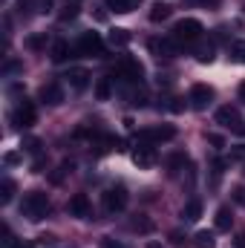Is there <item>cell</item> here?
<instances>
[{"label":"cell","mask_w":245,"mask_h":248,"mask_svg":"<svg viewBox=\"0 0 245 248\" xmlns=\"http://www.w3.org/2000/svg\"><path fill=\"white\" fill-rule=\"evenodd\" d=\"M20 211H23V217H29L32 222L44 219V217L49 214V199H46V193H41V190L26 193L23 202H20Z\"/></svg>","instance_id":"1"},{"label":"cell","mask_w":245,"mask_h":248,"mask_svg":"<svg viewBox=\"0 0 245 248\" xmlns=\"http://www.w3.org/2000/svg\"><path fill=\"white\" fill-rule=\"evenodd\" d=\"M202 23L196 20V17H184V20H179L176 26H173V38L176 41H184V44H193V41H199L202 38Z\"/></svg>","instance_id":"2"},{"label":"cell","mask_w":245,"mask_h":248,"mask_svg":"<svg viewBox=\"0 0 245 248\" xmlns=\"http://www.w3.org/2000/svg\"><path fill=\"white\" fill-rule=\"evenodd\" d=\"M75 52H78V55H87V58L104 55V41H101V35H98V32H84V35L78 38V44H75Z\"/></svg>","instance_id":"3"},{"label":"cell","mask_w":245,"mask_h":248,"mask_svg":"<svg viewBox=\"0 0 245 248\" xmlns=\"http://www.w3.org/2000/svg\"><path fill=\"white\" fill-rule=\"evenodd\" d=\"M170 139H176V127H170V124L150 127V130H138V136H136L138 144H156V141H170Z\"/></svg>","instance_id":"4"},{"label":"cell","mask_w":245,"mask_h":248,"mask_svg":"<svg viewBox=\"0 0 245 248\" xmlns=\"http://www.w3.org/2000/svg\"><path fill=\"white\" fill-rule=\"evenodd\" d=\"M127 199H130V193H127L124 185L107 187L104 190V208H107V214H122L124 208H127Z\"/></svg>","instance_id":"5"},{"label":"cell","mask_w":245,"mask_h":248,"mask_svg":"<svg viewBox=\"0 0 245 248\" xmlns=\"http://www.w3.org/2000/svg\"><path fill=\"white\" fill-rule=\"evenodd\" d=\"M216 124L228 127L231 133H245L243 116H240V110H237V107H231V104H225V107H219V110H216Z\"/></svg>","instance_id":"6"},{"label":"cell","mask_w":245,"mask_h":248,"mask_svg":"<svg viewBox=\"0 0 245 248\" xmlns=\"http://www.w3.org/2000/svg\"><path fill=\"white\" fill-rule=\"evenodd\" d=\"M38 119V113H35V104L29 101V98H20L17 104H15V110H12V124H17V127H32Z\"/></svg>","instance_id":"7"},{"label":"cell","mask_w":245,"mask_h":248,"mask_svg":"<svg viewBox=\"0 0 245 248\" xmlns=\"http://www.w3.org/2000/svg\"><path fill=\"white\" fill-rule=\"evenodd\" d=\"M187 101H190L193 110H208V104L214 101V90H211L208 84H196V87H190Z\"/></svg>","instance_id":"8"},{"label":"cell","mask_w":245,"mask_h":248,"mask_svg":"<svg viewBox=\"0 0 245 248\" xmlns=\"http://www.w3.org/2000/svg\"><path fill=\"white\" fill-rule=\"evenodd\" d=\"M133 162H136L138 168H153V165H156V150H153V144H138V147L133 150Z\"/></svg>","instance_id":"9"},{"label":"cell","mask_w":245,"mask_h":248,"mask_svg":"<svg viewBox=\"0 0 245 248\" xmlns=\"http://www.w3.org/2000/svg\"><path fill=\"white\" fill-rule=\"evenodd\" d=\"M119 72H122L124 78H130V81H141V78H144V66L136 61V58H130V55H127V58L122 61Z\"/></svg>","instance_id":"10"},{"label":"cell","mask_w":245,"mask_h":248,"mask_svg":"<svg viewBox=\"0 0 245 248\" xmlns=\"http://www.w3.org/2000/svg\"><path fill=\"white\" fill-rule=\"evenodd\" d=\"M41 101H44V104H52V107L61 104L63 101V90L58 87V84H44V87H41Z\"/></svg>","instance_id":"11"},{"label":"cell","mask_w":245,"mask_h":248,"mask_svg":"<svg viewBox=\"0 0 245 248\" xmlns=\"http://www.w3.org/2000/svg\"><path fill=\"white\" fill-rule=\"evenodd\" d=\"M69 214L72 217H90V199H87V193H75L69 199Z\"/></svg>","instance_id":"12"},{"label":"cell","mask_w":245,"mask_h":248,"mask_svg":"<svg viewBox=\"0 0 245 248\" xmlns=\"http://www.w3.org/2000/svg\"><path fill=\"white\" fill-rule=\"evenodd\" d=\"M66 78H69L72 90H87V84H90V72H87V69H81V66L69 69V72H66Z\"/></svg>","instance_id":"13"},{"label":"cell","mask_w":245,"mask_h":248,"mask_svg":"<svg viewBox=\"0 0 245 248\" xmlns=\"http://www.w3.org/2000/svg\"><path fill=\"white\" fill-rule=\"evenodd\" d=\"M150 49H156L159 55H176V44L170 41V38H162V41H150Z\"/></svg>","instance_id":"14"},{"label":"cell","mask_w":245,"mask_h":248,"mask_svg":"<svg viewBox=\"0 0 245 248\" xmlns=\"http://www.w3.org/2000/svg\"><path fill=\"white\" fill-rule=\"evenodd\" d=\"M107 3V9H113L116 15H127V12H133L136 9V3L138 0H104Z\"/></svg>","instance_id":"15"},{"label":"cell","mask_w":245,"mask_h":248,"mask_svg":"<svg viewBox=\"0 0 245 248\" xmlns=\"http://www.w3.org/2000/svg\"><path fill=\"white\" fill-rule=\"evenodd\" d=\"M193 246H196V248H216V237H214L211 231H196Z\"/></svg>","instance_id":"16"},{"label":"cell","mask_w":245,"mask_h":248,"mask_svg":"<svg viewBox=\"0 0 245 248\" xmlns=\"http://www.w3.org/2000/svg\"><path fill=\"white\" fill-rule=\"evenodd\" d=\"M182 217L187 219V222H193V219H199V217H202V202H199V199H190V202L184 205Z\"/></svg>","instance_id":"17"},{"label":"cell","mask_w":245,"mask_h":248,"mask_svg":"<svg viewBox=\"0 0 245 248\" xmlns=\"http://www.w3.org/2000/svg\"><path fill=\"white\" fill-rule=\"evenodd\" d=\"M168 17H170V6H168V3H153V9H150V20L159 23V20H168Z\"/></svg>","instance_id":"18"},{"label":"cell","mask_w":245,"mask_h":248,"mask_svg":"<svg viewBox=\"0 0 245 248\" xmlns=\"http://www.w3.org/2000/svg\"><path fill=\"white\" fill-rule=\"evenodd\" d=\"M231 222H234L231 208H219V211H216V228H219V231H231Z\"/></svg>","instance_id":"19"},{"label":"cell","mask_w":245,"mask_h":248,"mask_svg":"<svg viewBox=\"0 0 245 248\" xmlns=\"http://www.w3.org/2000/svg\"><path fill=\"white\" fill-rule=\"evenodd\" d=\"M110 44L113 46H127L130 44V32L127 29H110Z\"/></svg>","instance_id":"20"},{"label":"cell","mask_w":245,"mask_h":248,"mask_svg":"<svg viewBox=\"0 0 245 248\" xmlns=\"http://www.w3.org/2000/svg\"><path fill=\"white\" fill-rule=\"evenodd\" d=\"M69 52H72V49H69V44H63V41H58V44L52 46V61H55V63L66 61V58H69Z\"/></svg>","instance_id":"21"},{"label":"cell","mask_w":245,"mask_h":248,"mask_svg":"<svg viewBox=\"0 0 245 248\" xmlns=\"http://www.w3.org/2000/svg\"><path fill=\"white\" fill-rule=\"evenodd\" d=\"M130 231L150 234V231H153V222H150V219H144V217H136V219H130Z\"/></svg>","instance_id":"22"},{"label":"cell","mask_w":245,"mask_h":248,"mask_svg":"<svg viewBox=\"0 0 245 248\" xmlns=\"http://www.w3.org/2000/svg\"><path fill=\"white\" fill-rule=\"evenodd\" d=\"M12 196H15V182H12V179H3V185H0V202L9 205Z\"/></svg>","instance_id":"23"},{"label":"cell","mask_w":245,"mask_h":248,"mask_svg":"<svg viewBox=\"0 0 245 248\" xmlns=\"http://www.w3.org/2000/svg\"><path fill=\"white\" fill-rule=\"evenodd\" d=\"M231 58L245 63V41H234V44H231Z\"/></svg>","instance_id":"24"},{"label":"cell","mask_w":245,"mask_h":248,"mask_svg":"<svg viewBox=\"0 0 245 248\" xmlns=\"http://www.w3.org/2000/svg\"><path fill=\"white\" fill-rule=\"evenodd\" d=\"M196 61L199 63H211L214 61V46H211V44H208V46H199V49H196Z\"/></svg>","instance_id":"25"},{"label":"cell","mask_w":245,"mask_h":248,"mask_svg":"<svg viewBox=\"0 0 245 248\" xmlns=\"http://www.w3.org/2000/svg\"><path fill=\"white\" fill-rule=\"evenodd\" d=\"M95 93H98V98H101V101H107V98H110V81H107V78H101V81H98V87H95Z\"/></svg>","instance_id":"26"},{"label":"cell","mask_w":245,"mask_h":248,"mask_svg":"<svg viewBox=\"0 0 245 248\" xmlns=\"http://www.w3.org/2000/svg\"><path fill=\"white\" fill-rule=\"evenodd\" d=\"M23 147H26L29 153H35V156L41 153V141H38V139H32V136H26V139H23Z\"/></svg>","instance_id":"27"},{"label":"cell","mask_w":245,"mask_h":248,"mask_svg":"<svg viewBox=\"0 0 245 248\" xmlns=\"http://www.w3.org/2000/svg\"><path fill=\"white\" fill-rule=\"evenodd\" d=\"M17 12H20L23 17H29V15H32V0H17Z\"/></svg>","instance_id":"28"},{"label":"cell","mask_w":245,"mask_h":248,"mask_svg":"<svg viewBox=\"0 0 245 248\" xmlns=\"http://www.w3.org/2000/svg\"><path fill=\"white\" fill-rule=\"evenodd\" d=\"M26 46H29V49H41V46H44V35H32V38L26 41Z\"/></svg>","instance_id":"29"},{"label":"cell","mask_w":245,"mask_h":248,"mask_svg":"<svg viewBox=\"0 0 245 248\" xmlns=\"http://www.w3.org/2000/svg\"><path fill=\"white\" fill-rule=\"evenodd\" d=\"M75 15H78V6H66V9L61 12V20H72Z\"/></svg>","instance_id":"30"},{"label":"cell","mask_w":245,"mask_h":248,"mask_svg":"<svg viewBox=\"0 0 245 248\" xmlns=\"http://www.w3.org/2000/svg\"><path fill=\"white\" fill-rule=\"evenodd\" d=\"M3 162H6V165H20L23 159H20V153H6V156H3Z\"/></svg>","instance_id":"31"},{"label":"cell","mask_w":245,"mask_h":248,"mask_svg":"<svg viewBox=\"0 0 245 248\" xmlns=\"http://www.w3.org/2000/svg\"><path fill=\"white\" fill-rule=\"evenodd\" d=\"M3 248H15V237H12V231H9V228L3 231Z\"/></svg>","instance_id":"32"},{"label":"cell","mask_w":245,"mask_h":248,"mask_svg":"<svg viewBox=\"0 0 245 248\" xmlns=\"http://www.w3.org/2000/svg\"><path fill=\"white\" fill-rule=\"evenodd\" d=\"M17 69H20V63L17 61H9L6 66H3V72H17Z\"/></svg>","instance_id":"33"},{"label":"cell","mask_w":245,"mask_h":248,"mask_svg":"<svg viewBox=\"0 0 245 248\" xmlns=\"http://www.w3.org/2000/svg\"><path fill=\"white\" fill-rule=\"evenodd\" d=\"M211 139V144H216V147H225V139L222 136H208Z\"/></svg>","instance_id":"34"},{"label":"cell","mask_w":245,"mask_h":248,"mask_svg":"<svg viewBox=\"0 0 245 248\" xmlns=\"http://www.w3.org/2000/svg\"><path fill=\"white\" fill-rule=\"evenodd\" d=\"M237 95H240V101H243V104H245V81H243V84H240V90H237Z\"/></svg>","instance_id":"35"},{"label":"cell","mask_w":245,"mask_h":248,"mask_svg":"<svg viewBox=\"0 0 245 248\" xmlns=\"http://www.w3.org/2000/svg\"><path fill=\"white\" fill-rule=\"evenodd\" d=\"M219 3H222V0H202V6H211V9H214V6H219Z\"/></svg>","instance_id":"36"},{"label":"cell","mask_w":245,"mask_h":248,"mask_svg":"<svg viewBox=\"0 0 245 248\" xmlns=\"http://www.w3.org/2000/svg\"><path fill=\"white\" fill-rule=\"evenodd\" d=\"M234 193H237V199H240V202H245V190H243V187H237Z\"/></svg>","instance_id":"37"},{"label":"cell","mask_w":245,"mask_h":248,"mask_svg":"<svg viewBox=\"0 0 245 248\" xmlns=\"http://www.w3.org/2000/svg\"><path fill=\"white\" fill-rule=\"evenodd\" d=\"M104 248H122L119 243H113V240H104Z\"/></svg>","instance_id":"38"},{"label":"cell","mask_w":245,"mask_h":248,"mask_svg":"<svg viewBox=\"0 0 245 248\" xmlns=\"http://www.w3.org/2000/svg\"><path fill=\"white\" fill-rule=\"evenodd\" d=\"M147 248H162L159 243H147Z\"/></svg>","instance_id":"39"}]
</instances>
